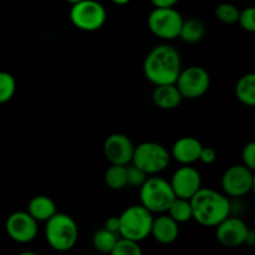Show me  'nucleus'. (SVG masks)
I'll return each mask as SVG.
<instances>
[{
    "label": "nucleus",
    "mask_w": 255,
    "mask_h": 255,
    "mask_svg": "<svg viewBox=\"0 0 255 255\" xmlns=\"http://www.w3.org/2000/svg\"><path fill=\"white\" fill-rule=\"evenodd\" d=\"M182 70L178 50L168 44L153 47L144 59V76L153 85L174 84Z\"/></svg>",
    "instance_id": "nucleus-1"
},
{
    "label": "nucleus",
    "mask_w": 255,
    "mask_h": 255,
    "mask_svg": "<svg viewBox=\"0 0 255 255\" xmlns=\"http://www.w3.org/2000/svg\"><path fill=\"white\" fill-rule=\"evenodd\" d=\"M192 219L208 228H214L223 219L231 216V202L223 193L211 188H199L189 198Z\"/></svg>",
    "instance_id": "nucleus-2"
},
{
    "label": "nucleus",
    "mask_w": 255,
    "mask_h": 255,
    "mask_svg": "<svg viewBox=\"0 0 255 255\" xmlns=\"http://www.w3.org/2000/svg\"><path fill=\"white\" fill-rule=\"evenodd\" d=\"M45 237L52 249L57 252H67L76 246L79 239V227L69 214L56 212L46 221Z\"/></svg>",
    "instance_id": "nucleus-3"
},
{
    "label": "nucleus",
    "mask_w": 255,
    "mask_h": 255,
    "mask_svg": "<svg viewBox=\"0 0 255 255\" xmlns=\"http://www.w3.org/2000/svg\"><path fill=\"white\" fill-rule=\"evenodd\" d=\"M153 213L142 204L129 206L119 216V234L124 238L141 242L151 234Z\"/></svg>",
    "instance_id": "nucleus-4"
},
{
    "label": "nucleus",
    "mask_w": 255,
    "mask_h": 255,
    "mask_svg": "<svg viewBox=\"0 0 255 255\" xmlns=\"http://www.w3.org/2000/svg\"><path fill=\"white\" fill-rule=\"evenodd\" d=\"M139 188L141 204L152 213H166L172 202L176 199V194L169 181H166L162 177L147 178Z\"/></svg>",
    "instance_id": "nucleus-5"
},
{
    "label": "nucleus",
    "mask_w": 255,
    "mask_h": 255,
    "mask_svg": "<svg viewBox=\"0 0 255 255\" xmlns=\"http://www.w3.org/2000/svg\"><path fill=\"white\" fill-rule=\"evenodd\" d=\"M171 153L157 142H142L134 146L131 163L136 164L147 176L161 173L168 167Z\"/></svg>",
    "instance_id": "nucleus-6"
},
{
    "label": "nucleus",
    "mask_w": 255,
    "mask_h": 255,
    "mask_svg": "<svg viewBox=\"0 0 255 255\" xmlns=\"http://www.w3.org/2000/svg\"><path fill=\"white\" fill-rule=\"evenodd\" d=\"M106 9L96 0H82L71 5L70 20L76 29L92 32L101 29L106 22Z\"/></svg>",
    "instance_id": "nucleus-7"
},
{
    "label": "nucleus",
    "mask_w": 255,
    "mask_h": 255,
    "mask_svg": "<svg viewBox=\"0 0 255 255\" xmlns=\"http://www.w3.org/2000/svg\"><path fill=\"white\" fill-rule=\"evenodd\" d=\"M183 20L176 7H154L147 22L154 36L162 40H174L179 36Z\"/></svg>",
    "instance_id": "nucleus-8"
},
{
    "label": "nucleus",
    "mask_w": 255,
    "mask_h": 255,
    "mask_svg": "<svg viewBox=\"0 0 255 255\" xmlns=\"http://www.w3.org/2000/svg\"><path fill=\"white\" fill-rule=\"evenodd\" d=\"M174 84L178 87L183 99L194 100L202 97L208 91L211 86V76L202 66H189L181 70Z\"/></svg>",
    "instance_id": "nucleus-9"
},
{
    "label": "nucleus",
    "mask_w": 255,
    "mask_h": 255,
    "mask_svg": "<svg viewBox=\"0 0 255 255\" xmlns=\"http://www.w3.org/2000/svg\"><path fill=\"white\" fill-rule=\"evenodd\" d=\"M222 189L224 193L233 198L247 196L253 189V171L244 164H236L227 169L222 176Z\"/></svg>",
    "instance_id": "nucleus-10"
},
{
    "label": "nucleus",
    "mask_w": 255,
    "mask_h": 255,
    "mask_svg": "<svg viewBox=\"0 0 255 255\" xmlns=\"http://www.w3.org/2000/svg\"><path fill=\"white\" fill-rule=\"evenodd\" d=\"M6 233L17 243H30L34 241L39 232L37 221H35L27 212L19 211L10 214L6 219Z\"/></svg>",
    "instance_id": "nucleus-11"
},
{
    "label": "nucleus",
    "mask_w": 255,
    "mask_h": 255,
    "mask_svg": "<svg viewBox=\"0 0 255 255\" xmlns=\"http://www.w3.org/2000/svg\"><path fill=\"white\" fill-rule=\"evenodd\" d=\"M216 228V236L219 243L227 248H237L246 243L249 227L238 217H227Z\"/></svg>",
    "instance_id": "nucleus-12"
},
{
    "label": "nucleus",
    "mask_w": 255,
    "mask_h": 255,
    "mask_svg": "<svg viewBox=\"0 0 255 255\" xmlns=\"http://www.w3.org/2000/svg\"><path fill=\"white\" fill-rule=\"evenodd\" d=\"M133 151L134 144L126 134L112 133L104 142V154L111 164L131 163Z\"/></svg>",
    "instance_id": "nucleus-13"
},
{
    "label": "nucleus",
    "mask_w": 255,
    "mask_h": 255,
    "mask_svg": "<svg viewBox=\"0 0 255 255\" xmlns=\"http://www.w3.org/2000/svg\"><path fill=\"white\" fill-rule=\"evenodd\" d=\"M176 197L189 199L202 187V177L198 169L191 164L179 167L169 181Z\"/></svg>",
    "instance_id": "nucleus-14"
},
{
    "label": "nucleus",
    "mask_w": 255,
    "mask_h": 255,
    "mask_svg": "<svg viewBox=\"0 0 255 255\" xmlns=\"http://www.w3.org/2000/svg\"><path fill=\"white\" fill-rule=\"evenodd\" d=\"M149 236L164 246L172 244L179 236V223H177L168 214L161 213L158 217L153 218Z\"/></svg>",
    "instance_id": "nucleus-15"
},
{
    "label": "nucleus",
    "mask_w": 255,
    "mask_h": 255,
    "mask_svg": "<svg viewBox=\"0 0 255 255\" xmlns=\"http://www.w3.org/2000/svg\"><path fill=\"white\" fill-rule=\"evenodd\" d=\"M202 148L203 144L194 137H182L174 142L171 157L181 164H192L199 159Z\"/></svg>",
    "instance_id": "nucleus-16"
},
{
    "label": "nucleus",
    "mask_w": 255,
    "mask_h": 255,
    "mask_svg": "<svg viewBox=\"0 0 255 255\" xmlns=\"http://www.w3.org/2000/svg\"><path fill=\"white\" fill-rule=\"evenodd\" d=\"M182 97L176 84L157 85L153 91V101L162 110H173L181 105Z\"/></svg>",
    "instance_id": "nucleus-17"
},
{
    "label": "nucleus",
    "mask_w": 255,
    "mask_h": 255,
    "mask_svg": "<svg viewBox=\"0 0 255 255\" xmlns=\"http://www.w3.org/2000/svg\"><path fill=\"white\" fill-rule=\"evenodd\" d=\"M56 212V204L47 196H35L27 206V213L37 222H46Z\"/></svg>",
    "instance_id": "nucleus-18"
},
{
    "label": "nucleus",
    "mask_w": 255,
    "mask_h": 255,
    "mask_svg": "<svg viewBox=\"0 0 255 255\" xmlns=\"http://www.w3.org/2000/svg\"><path fill=\"white\" fill-rule=\"evenodd\" d=\"M236 96L243 105L253 107L255 105V74L243 75L236 85Z\"/></svg>",
    "instance_id": "nucleus-19"
},
{
    "label": "nucleus",
    "mask_w": 255,
    "mask_h": 255,
    "mask_svg": "<svg viewBox=\"0 0 255 255\" xmlns=\"http://www.w3.org/2000/svg\"><path fill=\"white\" fill-rule=\"evenodd\" d=\"M206 35V26L199 19H187L183 20V24L179 31V39L187 44H196L201 41Z\"/></svg>",
    "instance_id": "nucleus-20"
},
{
    "label": "nucleus",
    "mask_w": 255,
    "mask_h": 255,
    "mask_svg": "<svg viewBox=\"0 0 255 255\" xmlns=\"http://www.w3.org/2000/svg\"><path fill=\"white\" fill-rule=\"evenodd\" d=\"M105 182L109 188L115 189V191L125 188L127 186L126 166L111 164L105 172Z\"/></svg>",
    "instance_id": "nucleus-21"
},
{
    "label": "nucleus",
    "mask_w": 255,
    "mask_h": 255,
    "mask_svg": "<svg viewBox=\"0 0 255 255\" xmlns=\"http://www.w3.org/2000/svg\"><path fill=\"white\" fill-rule=\"evenodd\" d=\"M169 217L174 219L177 223H186L192 219V206L189 199L176 197L169 208L167 209Z\"/></svg>",
    "instance_id": "nucleus-22"
},
{
    "label": "nucleus",
    "mask_w": 255,
    "mask_h": 255,
    "mask_svg": "<svg viewBox=\"0 0 255 255\" xmlns=\"http://www.w3.org/2000/svg\"><path fill=\"white\" fill-rule=\"evenodd\" d=\"M117 238H119L117 233H114L106 228H102L97 231L92 237V246L96 251L101 252V253H111Z\"/></svg>",
    "instance_id": "nucleus-23"
},
{
    "label": "nucleus",
    "mask_w": 255,
    "mask_h": 255,
    "mask_svg": "<svg viewBox=\"0 0 255 255\" xmlns=\"http://www.w3.org/2000/svg\"><path fill=\"white\" fill-rule=\"evenodd\" d=\"M16 92V80L10 72L0 71V104L10 101Z\"/></svg>",
    "instance_id": "nucleus-24"
},
{
    "label": "nucleus",
    "mask_w": 255,
    "mask_h": 255,
    "mask_svg": "<svg viewBox=\"0 0 255 255\" xmlns=\"http://www.w3.org/2000/svg\"><path fill=\"white\" fill-rule=\"evenodd\" d=\"M112 255H141L142 248L139 242L132 241V239L120 237L117 238L114 248L111 252Z\"/></svg>",
    "instance_id": "nucleus-25"
},
{
    "label": "nucleus",
    "mask_w": 255,
    "mask_h": 255,
    "mask_svg": "<svg viewBox=\"0 0 255 255\" xmlns=\"http://www.w3.org/2000/svg\"><path fill=\"white\" fill-rule=\"evenodd\" d=\"M239 11L241 10L236 5L229 4V2H223V4H219L216 7V16L219 21L232 25L238 21Z\"/></svg>",
    "instance_id": "nucleus-26"
},
{
    "label": "nucleus",
    "mask_w": 255,
    "mask_h": 255,
    "mask_svg": "<svg viewBox=\"0 0 255 255\" xmlns=\"http://www.w3.org/2000/svg\"><path fill=\"white\" fill-rule=\"evenodd\" d=\"M127 173V186L131 187H141L147 179V174L142 171L136 164L128 163L126 164Z\"/></svg>",
    "instance_id": "nucleus-27"
},
{
    "label": "nucleus",
    "mask_w": 255,
    "mask_h": 255,
    "mask_svg": "<svg viewBox=\"0 0 255 255\" xmlns=\"http://www.w3.org/2000/svg\"><path fill=\"white\" fill-rule=\"evenodd\" d=\"M239 25L243 30L248 32L255 31V9L254 7L249 6L239 11L238 21Z\"/></svg>",
    "instance_id": "nucleus-28"
},
{
    "label": "nucleus",
    "mask_w": 255,
    "mask_h": 255,
    "mask_svg": "<svg viewBox=\"0 0 255 255\" xmlns=\"http://www.w3.org/2000/svg\"><path fill=\"white\" fill-rule=\"evenodd\" d=\"M242 164L248 167L249 169H255V143L249 142L242 149Z\"/></svg>",
    "instance_id": "nucleus-29"
},
{
    "label": "nucleus",
    "mask_w": 255,
    "mask_h": 255,
    "mask_svg": "<svg viewBox=\"0 0 255 255\" xmlns=\"http://www.w3.org/2000/svg\"><path fill=\"white\" fill-rule=\"evenodd\" d=\"M217 159V152L211 147H204L202 148L201 154H199V159L202 163L204 164H212Z\"/></svg>",
    "instance_id": "nucleus-30"
},
{
    "label": "nucleus",
    "mask_w": 255,
    "mask_h": 255,
    "mask_svg": "<svg viewBox=\"0 0 255 255\" xmlns=\"http://www.w3.org/2000/svg\"><path fill=\"white\" fill-rule=\"evenodd\" d=\"M179 0H151L154 7H174Z\"/></svg>",
    "instance_id": "nucleus-31"
},
{
    "label": "nucleus",
    "mask_w": 255,
    "mask_h": 255,
    "mask_svg": "<svg viewBox=\"0 0 255 255\" xmlns=\"http://www.w3.org/2000/svg\"><path fill=\"white\" fill-rule=\"evenodd\" d=\"M105 228L119 234V217H110L105 223Z\"/></svg>",
    "instance_id": "nucleus-32"
},
{
    "label": "nucleus",
    "mask_w": 255,
    "mask_h": 255,
    "mask_svg": "<svg viewBox=\"0 0 255 255\" xmlns=\"http://www.w3.org/2000/svg\"><path fill=\"white\" fill-rule=\"evenodd\" d=\"M254 242H255V233L252 231V229H249V233H248V236H247L246 243L244 244H247V246H253Z\"/></svg>",
    "instance_id": "nucleus-33"
},
{
    "label": "nucleus",
    "mask_w": 255,
    "mask_h": 255,
    "mask_svg": "<svg viewBox=\"0 0 255 255\" xmlns=\"http://www.w3.org/2000/svg\"><path fill=\"white\" fill-rule=\"evenodd\" d=\"M112 2H114L115 5H120V6H122V5H127L128 4L131 0H111Z\"/></svg>",
    "instance_id": "nucleus-34"
},
{
    "label": "nucleus",
    "mask_w": 255,
    "mask_h": 255,
    "mask_svg": "<svg viewBox=\"0 0 255 255\" xmlns=\"http://www.w3.org/2000/svg\"><path fill=\"white\" fill-rule=\"evenodd\" d=\"M67 2H69L70 5H74V4H76V2H80V1H82V0H66Z\"/></svg>",
    "instance_id": "nucleus-35"
}]
</instances>
